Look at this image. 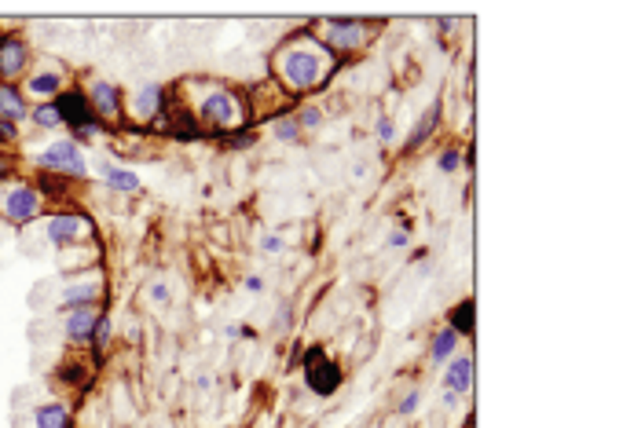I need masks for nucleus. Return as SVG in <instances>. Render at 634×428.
Masks as SVG:
<instances>
[{
    "label": "nucleus",
    "instance_id": "obj_26",
    "mask_svg": "<svg viewBox=\"0 0 634 428\" xmlns=\"http://www.w3.org/2000/svg\"><path fill=\"white\" fill-rule=\"evenodd\" d=\"M418 402H422V395H418V392H407V395L400 399V407H396V410H400L403 417H407V414H415V410H418Z\"/></svg>",
    "mask_w": 634,
    "mask_h": 428
},
{
    "label": "nucleus",
    "instance_id": "obj_4",
    "mask_svg": "<svg viewBox=\"0 0 634 428\" xmlns=\"http://www.w3.org/2000/svg\"><path fill=\"white\" fill-rule=\"evenodd\" d=\"M323 44L326 52H352L363 44V26L360 22H323Z\"/></svg>",
    "mask_w": 634,
    "mask_h": 428
},
{
    "label": "nucleus",
    "instance_id": "obj_29",
    "mask_svg": "<svg viewBox=\"0 0 634 428\" xmlns=\"http://www.w3.org/2000/svg\"><path fill=\"white\" fill-rule=\"evenodd\" d=\"M261 249H264V253H283V238H279V235H264Z\"/></svg>",
    "mask_w": 634,
    "mask_h": 428
},
{
    "label": "nucleus",
    "instance_id": "obj_30",
    "mask_svg": "<svg viewBox=\"0 0 634 428\" xmlns=\"http://www.w3.org/2000/svg\"><path fill=\"white\" fill-rule=\"evenodd\" d=\"M150 296H155L158 304H169V289H165L162 282H155V286H150Z\"/></svg>",
    "mask_w": 634,
    "mask_h": 428
},
{
    "label": "nucleus",
    "instance_id": "obj_23",
    "mask_svg": "<svg viewBox=\"0 0 634 428\" xmlns=\"http://www.w3.org/2000/svg\"><path fill=\"white\" fill-rule=\"evenodd\" d=\"M437 165H440V172H459L462 154H459V150H444V154L437 158Z\"/></svg>",
    "mask_w": 634,
    "mask_h": 428
},
{
    "label": "nucleus",
    "instance_id": "obj_16",
    "mask_svg": "<svg viewBox=\"0 0 634 428\" xmlns=\"http://www.w3.org/2000/svg\"><path fill=\"white\" fill-rule=\"evenodd\" d=\"M59 88H63V73L59 70H44V73H33V77H30V92L41 95V99L56 95Z\"/></svg>",
    "mask_w": 634,
    "mask_h": 428
},
{
    "label": "nucleus",
    "instance_id": "obj_6",
    "mask_svg": "<svg viewBox=\"0 0 634 428\" xmlns=\"http://www.w3.org/2000/svg\"><path fill=\"white\" fill-rule=\"evenodd\" d=\"M41 213V194L33 187H15L8 198H4V216L15 220V223H26Z\"/></svg>",
    "mask_w": 634,
    "mask_h": 428
},
{
    "label": "nucleus",
    "instance_id": "obj_13",
    "mask_svg": "<svg viewBox=\"0 0 634 428\" xmlns=\"http://www.w3.org/2000/svg\"><path fill=\"white\" fill-rule=\"evenodd\" d=\"M99 172H103V180H107L114 191H125V194H136V191H140V176L129 172V168H121V165H99Z\"/></svg>",
    "mask_w": 634,
    "mask_h": 428
},
{
    "label": "nucleus",
    "instance_id": "obj_32",
    "mask_svg": "<svg viewBox=\"0 0 634 428\" xmlns=\"http://www.w3.org/2000/svg\"><path fill=\"white\" fill-rule=\"evenodd\" d=\"M261 286H264V282L257 279V274H249V279H246V289H249V293H261Z\"/></svg>",
    "mask_w": 634,
    "mask_h": 428
},
{
    "label": "nucleus",
    "instance_id": "obj_10",
    "mask_svg": "<svg viewBox=\"0 0 634 428\" xmlns=\"http://www.w3.org/2000/svg\"><path fill=\"white\" fill-rule=\"evenodd\" d=\"M99 300V279H81L63 289V308L73 311V308H92Z\"/></svg>",
    "mask_w": 634,
    "mask_h": 428
},
{
    "label": "nucleus",
    "instance_id": "obj_9",
    "mask_svg": "<svg viewBox=\"0 0 634 428\" xmlns=\"http://www.w3.org/2000/svg\"><path fill=\"white\" fill-rule=\"evenodd\" d=\"M469 388H473V359H469V355L451 359V366H447V373H444V392L466 395Z\"/></svg>",
    "mask_w": 634,
    "mask_h": 428
},
{
    "label": "nucleus",
    "instance_id": "obj_24",
    "mask_svg": "<svg viewBox=\"0 0 634 428\" xmlns=\"http://www.w3.org/2000/svg\"><path fill=\"white\" fill-rule=\"evenodd\" d=\"M297 124H301V129H319V124H323V114H319L316 107H304L301 117H297Z\"/></svg>",
    "mask_w": 634,
    "mask_h": 428
},
{
    "label": "nucleus",
    "instance_id": "obj_31",
    "mask_svg": "<svg viewBox=\"0 0 634 428\" xmlns=\"http://www.w3.org/2000/svg\"><path fill=\"white\" fill-rule=\"evenodd\" d=\"M407 242H411V235H407V231H396V235H389V245H393V249H403Z\"/></svg>",
    "mask_w": 634,
    "mask_h": 428
},
{
    "label": "nucleus",
    "instance_id": "obj_20",
    "mask_svg": "<svg viewBox=\"0 0 634 428\" xmlns=\"http://www.w3.org/2000/svg\"><path fill=\"white\" fill-rule=\"evenodd\" d=\"M271 136H275L279 143H297V136H301L297 117H283V121H275V124H271Z\"/></svg>",
    "mask_w": 634,
    "mask_h": 428
},
{
    "label": "nucleus",
    "instance_id": "obj_15",
    "mask_svg": "<svg viewBox=\"0 0 634 428\" xmlns=\"http://www.w3.org/2000/svg\"><path fill=\"white\" fill-rule=\"evenodd\" d=\"M459 341H462V337L454 333L451 326H444V330L433 337V344H429V359H433V363H444V359H451V355H454V348H459Z\"/></svg>",
    "mask_w": 634,
    "mask_h": 428
},
{
    "label": "nucleus",
    "instance_id": "obj_7",
    "mask_svg": "<svg viewBox=\"0 0 634 428\" xmlns=\"http://www.w3.org/2000/svg\"><path fill=\"white\" fill-rule=\"evenodd\" d=\"M341 385V370L334 363H323L319 351H312V359H308V388L319 392V395H334Z\"/></svg>",
    "mask_w": 634,
    "mask_h": 428
},
{
    "label": "nucleus",
    "instance_id": "obj_12",
    "mask_svg": "<svg viewBox=\"0 0 634 428\" xmlns=\"http://www.w3.org/2000/svg\"><path fill=\"white\" fill-rule=\"evenodd\" d=\"M26 59L30 55H26V44L22 41L11 37V41L0 44V73H4V77H19V73L26 70Z\"/></svg>",
    "mask_w": 634,
    "mask_h": 428
},
{
    "label": "nucleus",
    "instance_id": "obj_18",
    "mask_svg": "<svg viewBox=\"0 0 634 428\" xmlns=\"http://www.w3.org/2000/svg\"><path fill=\"white\" fill-rule=\"evenodd\" d=\"M33 417H37V428H66L70 424V414L59 402H48V407H41Z\"/></svg>",
    "mask_w": 634,
    "mask_h": 428
},
{
    "label": "nucleus",
    "instance_id": "obj_25",
    "mask_svg": "<svg viewBox=\"0 0 634 428\" xmlns=\"http://www.w3.org/2000/svg\"><path fill=\"white\" fill-rule=\"evenodd\" d=\"M378 139H382V143H393V139H396V124H393V117H378Z\"/></svg>",
    "mask_w": 634,
    "mask_h": 428
},
{
    "label": "nucleus",
    "instance_id": "obj_8",
    "mask_svg": "<svg viewBox=\"0 0 634 428\" xmlns=\"http://www.w3.org/2000/svg\"><path fill=\"white\" fill-rule=\"evenodd\" d=\"M99 319H103V315H99L95 308H73V311H66V319H63L66 337H70V341H78V344L92 341V337H95Z\"/></svg>",
    "mask_w": 634,
    "mask_h": 428
},
{
    "label": "nucleus",
    "instance_id": "obj_14",
    "mask_svg": "<svg viewBox=\"0 0 634 428\" xmlns=\"http://www.w3.org/2000/svg\"><path fill=\"white\" fill-rule=\"evenodd\" d=\"M158 110H162V85H143V88H140V95H136L132 114H136V117H143V121H150Z\"/></svg>",
    "mask_w": 634,
    "mask_h": 428
},
{
    "label": "nucleus",
    "instance_id": "obj_17",
    "mask_svg": "<svg viewBox=\"0 0 634 428\" xmlns=\"http://www.w3.org/2000/svg\"><path fill=\"white\" fill-rule=\"evenodd\" d=\"M0 117H26V103H22V95L11 88V85H0Z\"/></svg>",
    "mask_w": 634,
    "mask_h": 428
},
{
    "label": "nucleus",
    "instance_id": "obj_2",
    "mask_svg": "<svg viewBox=\"0 0 634 428\" xmlns=\"http://www.w3.org/2000/svg\"><path fill=\"white\" fill-rule=\"evenodd\" d=\"M202 117H206L213 129H232V124H239L242 110H239L232 92H209L202 99Z\"/></svg>",
    "mask_w": 634,
    "mask_h": 428
},
{
    "label": "nucleus",
    "instance_id": "obj_3",
    "mask_svg": "<svg viewBox=\"0 0 634 428\" xmlns=\"http://www.w3.org/2000/svg\"><path fill=\"white\" fill-rule=\"evenodd\" d=\"M41 165L59 168V172H66V176H85V158H81V150H78V143H73V139L52 143V146L41 154Z\"/></svg>",
    "mask_w": 634,
    "mask_h": 428
},
{
    "label": "nucleus",
    "instance_id": "obj_5",
    "mask_svg": "<svg viewBox=\"0 0 634 428\" xmlns=\"http://www.w3.org/2000/svg\"><path fill=\"white\" fill-rule=\"evenodd\" d=\"M88 238V220L85 216H52L48 220V242L66 249L73 242H85Z\"/></svg>",
    "mask_w": 634,
    "mask_h": 428
},
{
    "label": "nucleus",
    "instance_id": "obj_21",
    "mask_svg": "<svg viewBox=\"0 0 634 428\" xmlns=\"http://www.w3.org/2000/svg\"><path fill=\"white\" fill-rule=\"evenodd\" d=\"M30 117L41 124V129H59V124H63V117H59V107H56V103H41Z\"/></svg>",
    "mask_w": 634,
    "mask_h": 428
},
{
    "label": "nucleus",
    "instance_id": "obj_11",
    "mask_svg": "<svg viewBox=\"0 0 634 428\" xmlns=\"http://www.w3.org/2000/svg\"><path fill=\"white\" fill-rule=\"evenodd\" d=\"M92 103L99 107V114H103L107 121H118V117H121V92H118V85H110V81H95V85H92Z\"/></svg>",
    "mask_w": 634,
    "mask_h": 428
},
{
    "label": "nucleus",
    "instance_id": "obj_28",
    "mask_svg": "<svg viewBox=\"0 0 634 428\" xmlns=\"http://www.w3.org/2000/svg\"><path fill=\"white\" fill-rule=\"evenodd\" d=\"M0 139H8V143H15V139H19V129H15V121L0 117Z\"/></svg>",
    "mask_w": 634,
    "mask_h": 428
},
{
    "label": "nucleus",
    "instance_id": "obj_19",
    "mask_svg": "<svg viewBox=\"0 0 634 428\" xmlns=\"http://www.w3.org/2000/svg\"><path fill=\"white\" fill-rule=\"evenodd\" d=\"M451 330L459 333V337H462V333H473V300H462V304L451 311Z\"/></svg>",
    "mask_w": 634,
    "mask_h": 428
},
{
    "label": "nucleus",
    "instance_id": "obj_1",
    "mask_svg": "<svg viewBox=\"0 0 634 428\" xmlns=\"http://www.w3.org/2000/svg\"><path fill=\"white\" fill-rule=\"evenodd\" d=\"M275 70L293 92H308L323 81V73L331 70V52L319 48L312 37H304V41L286 44L283 52L275 55Z\"/></svg>",
    "mask_w": 634,
    "mask_h": 428
},
{
    "label": "nucleus",
    "instance_id": "obj_27",
    "mask_svg": "<svg viewBox=\"0 0 634 428\" xmlns=\"http://www.w3.org/2000/svg\"><path fill=\"white\" fill-rule=\"evenodd\" d=\"M95 344H99V348L110 344V322H107V319H99V326H95Z\"/></svg>",
    "mask_w": 634,
    "mask_h": 428
},
{
    "label": "nucleus",
    "instance_id": "obj_22",
    "mask_svg": "<svg viewBox=\"0 0 634 428\" xmlns=\"http://www.w3.org/2000/svg\"><path fill=\"white\" fill-rule=\"evenodd\" d=\"M437 114H440V107H429V110H425L422 124H418V129L411 132V146H422V143H425V136L433 132V124H437Z\"/></svg>",
    "mask_w": 634,
    "mask_h": 428
}]
</instances>
